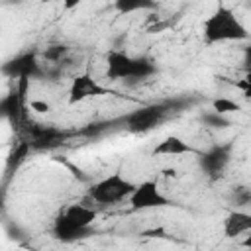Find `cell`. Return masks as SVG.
<instances>
[{
	"label": "cell",
	"instance_id": "obj_1",
	"mask_svg": "<svg viewBox=\"0 0 251 251\" xmlns=\"http://www.w3.org/2000/svg\"><path fill=\"white\" fill-rule=\"evenodd\" d=\"M202 35L206 43H226V41H243L249 37V31L231 8L220 4L202 22Z\"/></svg>",
	"mask_w": 251,
	"mask_h": 251
},
{
	"label": "cell",
	"instance_id": "obj_2",
	"mask_svg": "<svg viewBox=\"0 0 251 251\" xmlns=\"http://www.w3.org/2000/svg\"><path fill=\"white\" fill-rule=\"evenodd\" d=\"M96 218H98V210L94 206L82 202L69 204L57 214L53 222V235L63 241H73L80 237L96 222Z\"/></svg>",
	"mask_w": 251,
	"mask_h": 251
},
{
	"label": "cell",
	"instance_id": "obj_3",
	"mask_svg": "<svg viewBox=\"0 0 251 251\" xmlns=\"http://www.w3.org/2000/svg\"><path fill=\"white\" fill-rule=\"evenodd\" d=\"M108 78L112 80H141L155 73V65L145 57H131L122 51L108 55Z\"/></svg>",
	"mask_w": 251,
	"mask_h": 251
},
{
	"label": "cell",
	"instance_id": "obj_4",
	"mask_svg": "<svg viewBox=\"0 0 251 251\" xmlns=\"http://www.w3.org/2000/svg\"><path fill=\"white\" fill-rule=\"evenodd\" d=\"M133 188H135V182L122 176L120 173H114V175H108V176L96 180L88 188L86 196L92 204L112 206V204H120V202L127 200L129 194L133 192Z\"/></svg>",
	"mask_w": 251,
	"mask_h": 251
},
{
	"label": "cell",
	"instance_id": "obj_5",
	"mask_svg": "<svg viewBox=\"0 0 251 251\" xmlns=\"http://www.w3.org/2000/svg\"><path fill=\"white\" fill-rule=\"evenodd\" d=\"M171 112V104L165 102H153V104H145L137 110H133L131 114L126 116V127L131 133H147L151 129H155L159 124H163L167 120Z\"/></svg>",
	"mask_w": 251,
	"mask_h": 251
},
{
	"label": "cell",
	"instance_id": "obj_6",
	"mask_svg": "<svg viewBox=\"0 0 251 251\" xmlns=\"http://www.w3.org/2000/svg\"><path fill=\"white\" fill-rule=\"evenodd\" d=\"M127 202L133 210H151V208L167 206L169 198L161 192L157 180H141V182H135V188L129 194Z\"/></svg>",
	"mask_w": 251,
	"mask_h": 251
},
{
	"label": "cell",
	"instance_id": "obj_7",
	"mask_svg": "<svg viewBox=\"0 0 251 251\" xmlns=\"http://www.w3.org/2000/svg\"><path fill=\"white\" fill-rule=\"evenodd\" d=\"M104 94H112V92L106 86H102L94 76H90L88 73H82V75H76L69 86V104H78L88 98H96Z\"/></svg>",
	"mask_w": 251,
	"mask_h": 251
},
{
	"label": "cell",
	"instance_id": "obj_8",
	"mask_svg": "<svg viewBox=\"0 0 251 251\" xmlns=\"http://www.w3.org/2000/svg\"><path fill=\"white\" fill-rule=\"evenodd\" d=\"M4 73H8L16 80H20V78L31 80L35 75H39V63L33 53H24V55L12 59L10 63H6Z\"/></svg>",
	"mask_w": 251,
	"mask_h": 251
},
{
	"label": "cell",
	"instance_id": "obj_9",
	"mask_svg": "<svg viewBox=\"0 0 251 251\" xmlns=\"http://www.w3.org/2000/svg\"><path fill=\"white\" fill-rule=\"evenodd\" d=\"M229 159H231V145H218L202 155L200 165L210 176H216L227 167Z\"/></svg>",
	"mask_w": 251,
	"mask_h": 251
},
{
	"label": "cell",
	"instance_id": "obj_10",
	"mask_svg": "<svg viewBox=\"0 0 251 251\" xmlns=\"http://www.w3.org/2000/svg\"><path fill=\"white\" fill-rule=\"evenodd\" d=\"M194 153V147L178 135H167L153 147V157H180Z\"/></svg>",
	"mask_w": 251,
	"mask_h": 251
},
{
	"label": "cell",
	"instance_id": "obj_11",
	"mask_svg": "<svg viewBox=\"0 0 251 251\" xmlns=\"http://www.w3.org/2000/svg\"><path fill=\"white\" fill-rule=\"evenodd\" d=\"M224 235L229 239H237L251 231V214L243 210H233L224 220Z\"/></svg>",
	"mask_w": 251,
	"mask_h": 251
},
{
	"label": "cell",
	"instance_id": "obj_12",
	"mask_svg": "<svg viewBox=\"0 0 251 251\" xmlns=\"http://www.w3.org/2000/svg\"><path fill=\"white\" fill-rule=\"evenodd\" d=\"M212 110H214V114H218V116H224V114H229V112H237L239 110V104L235 102V100H229V98H216L214 102H212Z\"/></svg>",
	"mask_w": 251,
	"mask_h": 251
},
{
	"label": "cell",
	"instance_id": "obj_13",
	"mask_svg": "<svg viewBox=\"0 0 251 251\" xmlns=\"http://www.w3.org/2000/svg\"><path fill=\"white\" fill-rule=\"evenodd\" d=\"M65 55H67V47L65 45H53V47H49L45 51V59H49L53 63H59Z\"/></svg>",
	"mask_w": 251,
	"mask_h": 251
},
{
	"label": "cell",
	"instance_id": "obj_14",
	"mask_svg": "<svg viewBox=\"0 0 251 251\" xmlns=\"http://www.w3.org/2000/svg\"><path fill=\"white\" fill-rule=\"evenodd\" d=\"M29 108L35 112V114H49L51 112V104L47 100H39V98H33L29 102Z\"/></svg>",
	"mask_w": 251,
	"mask_h": 251
}]
</instances>
